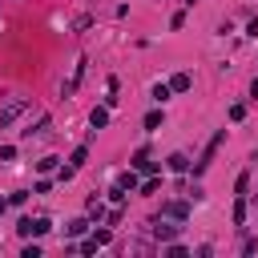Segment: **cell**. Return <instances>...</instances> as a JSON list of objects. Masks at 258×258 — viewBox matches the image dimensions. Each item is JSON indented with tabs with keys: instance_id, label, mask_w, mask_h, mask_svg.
<instances>
[{
	"instance_id": "20",
	"label": "cell",
	"mask_w": 258,
	"mask_h": 258,
	"mask_svg": "<svg viewBox=\"0 0 258 258\" xmlns=\"http://www.w3.org/2000/svg\"><path fill=\"white\" fill-rule=\"evenodd\" d=\"M246 117V105H230V121H242Z\"/></svg>"
},
{
	"instance_id": "3",
	"label": "cell",
	"mask_w": 258,
	"mask_h": 258,
	"mask_svg": "<svg viewBox=\"0 0 258 258\" xmlns=\"http://www.w3.org/2000/svg\"><path fill=\"white\" fill-rule=\"evenodd\" d=\"M24 109H28V101H24V97H16V101H8V105L0 109V129H4V125H12V121H16L20 113H24Z\"/></svg>"
},
{
	"instance_id": "4",
	"label": "cell",
	"mask_w": 258,
	"mask_h": 258,
	"mask_svg": "<svg viewBox=\"0 0 258 258\" xmlns=\"http://www.w3.org/2000/svg\"><path fill=\"white\" fill-rule=\"evenodd\" d=\"M177 230H181V226H165L161 218L153 222V238H157V242H169V238H177Z\"/></svg>"
},
{
	"instance_id": "1",
	"label": "cell",
	"mask_w": 258,
	"mask_h": 258,
	"mask_svg": "<svg viewBox=\"0 0 258 258\" xmlns=\"http://www.w3.org/2000/svg\"><path fill=\"white\" fill-rule=\"evenodd\" d=\"M52 230V222L48 218H20V226H16V234L20 238H44Z\"/></svg>"
},
{
	"instance_id": "9",
	"label": "cell",
	"mask_w": 258,
	"mask_h": 258,
	"mask_svg": "<svg viewBox=\"0 0 258 258\" xmlns=\"http://www.w3.org/2000/svg\"><path fill=\"white\" fill-rule=\"evenodd\" d=\"M161 214H165V218H177V222H181V218L189 214V206H185V202H169V206H161Z\"/></svg>"
},
{
	"instance_id": "14",
	"label": "cell",
	"mask_w": 258,
	"mask_h": 258,
	"mask_svg": "<svg viewBox=\"0 0 258 258\" xmlns=\"http://www.w3.org/2000/svg\"><path fill=\"white\" fill-rule=\"evenodd\" d=\"M85 230H89V222H85V218H73V222L64 226V234H73V238H77V234H85Z\"/></svg>"
},
{
	"instance_id": "6",
	"label": "cell",
	"mask_w": 258,
	"mask_h": 258,
	"mask_svg": "<svg viewBox=\"0 0 258 258\" xmlns=\"http://www.w3.org/2000/svg\"><path fill=\"white\" fill-rule=\"evenodd\" d=\"M129 165H133V169H141V173H153V169H157V165H153V161H149V153H145V149H137V153H133V161H129Z\"/></svg>"
},
{
	"instance_id": "12",
	"label": "cell",
	"mask_w": 258,
	"mask_h": 258,
	"mask_svg": "<svg viewBox=\"0 0 258 258\" xmlns=\"http://www.w3.org/2000/svg\"><path fill=\"white\" fill-rule=\"evenodd\" d=\"M85 210H89V218H105V206H101V198H89V202H85Z\"/></svg>"
},
{
	"instance_id": "15",
	"label": "cell",
	"mask_w": 258,
	"mask_h": 258,
	"mask_svg": "<svg viewBox=\"0 0 258 258\" xmlns=\"http://www.w3.org/2000/svg\"><path fill=\"white\" fill-rule=\"evenodd\" d=\"M85 157H89V149H85V145H81V149H77V153H73V161H69V169H81V165H85Z\"/></svg>"
},
{
	"instance_id": "2",
	"label": "cell",
	"mask_w": 258,
	"mask_h": 258,
	"mask_svg": "<svg viewBox=\"0 0 258 258\" xmlns=\"http://www.w3.org/2000/svg\"><path fill=\"white\" fill-rule=\"evenodd\" d=\"M222 141H226V129H218V133L210 137V145H206V153H202V161L194 165V173H206V169H210V161H214V153H218V145H222Z\"/></svg>"
},
{
	"instance_id": "11",
	"label": "cell",
	"mask_w": 258,
	"mask_h": 258,
	"mask_svg": "<svg viewBox=\"0 0 258 258\" xmlns=\"http://www.w3.org/2000/svg\"><path fill=\"white\" fill-rule=\"evenodd\" d=\"M48 125H52V121H48V117H40L36 125H28V129H20V133H24V137H40V133H44Z\"/></svg>"
},
{
	"instance_id": "18",
	"label": "cell",
	"mask_w": 258,
	"mask_h": 258,
	"mask_svg": "<svg viewBox=\"0 0 258 258\" xmlns=\"http://www.w3.org/2000/svg\"><path fill=\"white\" fill-rule=\"evenodd\" d=\"M157 189H161V177H149V181L141 185V194H157Z\"/></svg>"
},
{
	"instance_id": "17",
	"label": "cell",
	"mask_w": 258,
	"mask_h": 258,
	"mask_svg": "<svg viewBox=\"0 0 258 258\" xmlns=\"http://www.w3.org/2000/svg\"><path fill=\"white\" fill-rule=\"evenodd\" d=\"M157 125H161V113H157V109H153V113H145V129H157Z\"/></svg>"
},
{
	"instance_id": "21",
	"label": "cell",
	"mask_w": 258,
	"mask_h": 258,
	"mask_svg": "<svg viewBox=\"0 0 258 258\" xmlns=\"http://www.w3.org/2000/svg\"><path fill=\"white\" fill-rule=\"evenodd\" d=\"M250 93H254V101H258V81H254V85H250Z\"/></svg>"
},
{
	"instance_id": "13",
	"label": "cell",
	"mask_w": 258,
	"mask_h": 258,
	"mask_svg": "<svg viewBox=\"0 0 258 258\" xmlns=\"http://www.w3.org/2000/svg\"><path fill=\"white\" fill-rule=\"evenodd\" d=\"M246 222V198L238 194V202H234V226H242Z\"/></svg>"
},
{
	"instance_id": "5",
	"label": "cell",
	"mask_w": 258,
	"mask_h": 258,
	"mask_svg": "<svg viewBox=\"0 0 258 258\" xmlns=\"http://www.w3.org/2000/svg\"><path fill=\"white\" fill-rule=\"evenodd\" d=\"M109 238H113V234H109V230H97V234H93V238H89V242H85V246H81V250H85V254H93V250H97V246H109Z\"/></svg>"
},
{
	"instance_id": "7",
	"label": "cell",
	"mask_w": 258,
	"mask_h": 258,
	"mask_svg": "<svg viewBox=\"0 0 258 258\" xmlns=\"http://www.w3.org/2000/svg\"><path fill=\"white\" fill-rule=\"evenodd\" d=\"M189 85H194V77H189V73H173V81H169V93H185Z\"/></svg>"
},
{
	"instance_id": "8",
	"label": "cell",
	"mask_w": 258,
	"mask_h": 258,
	"mask_svg": "<svg viewBox=\"0 0 258 258\" xmlns=\"http://www.w3.org/2000/svg\"><path fill=\"white\" fill-rule=\"evenodd\" d=\"M165 165H169L173 173H185V169H189V157H185V153H169V157H165Z\"/></svg>"
},
{
	"instance_id": "16",
	"label": "cell",
	"mask_w": 258,
	"mask_h": 258,
	"mask_svg": "<svg viewBox=\"0 0 258 258\" xmlns=\"http://www.w3.org/2000/svg\"><path fill=\"white\" fill-rule=\"evenodd\" d=\"M117 185H125V189H137V173H129V169H125V173L117 177Z\"/></svg>"
},
{
	"instance_id": "19",
	"label": "cell",
	"mask_w": 258,
	"mask_h": 258,
	"mask_svg": "<svg viewBox=\"0 0 258 258\" xmlns=\"http://www.w3.org/2000/svg\"><path fill=\"white\" fill-rule=\"evenodd\" d=\"M169 97V85H153V101H165Z\"/></svg>"
},
{
	"instance_id": "10",
	"label": "cell",
	"mask_w": 258,
	"mask_h": 258,
	"mask_svg": "<svg viewBox=\"0 0 258 258\" xmlns=\"http://www.w3.org/2000/svg\"><path fill=\"white\" fill-rule=\"evenodd\" d=\"M89 121H93V129H105V125H109V109H93Z\"/></svg>"
}]
</instances>
